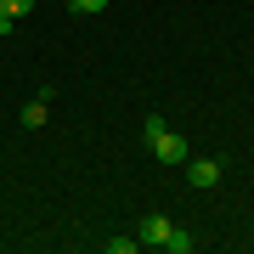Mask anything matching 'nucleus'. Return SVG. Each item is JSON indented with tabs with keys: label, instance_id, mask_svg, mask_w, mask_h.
<instances>
[{
	"label": "nucleus",
	"instance_id": "6e6552de",
	"mask_svg": "<svg viewBox=\"0 0 254 254\" xmlns=\"http://www.w3.org/2000/svg\"><path fill=\"white\" fill-rule=\"evenodd\" d=\"M73 17H96V11H108V0H68Z\"/></svg>",
	"mask_w": 254,
	"mask_h": 254
},
{
	"label": "nucleus",
	"instance_id": "1a4fd4ad",
	"mask_svg": "<svg viewBox=\"0 0 254 254\" xmlns=\"http://www.w3.org/2000/svg\"><path fill=\"white\" fill-rule=\"evenodd\" d=\"M141 237H108V254H136Z\"/></svg>",
	"mask_w": 254,
	"mask_h": 254
},
{
	"label": "nucleus",
	"instance_id": "423d86ee",
	"mask_svg": "<svg viewBox=\"0 0 254 254\" xmlns=\"http://www.w3.org/2000/svg\"><path fill=\"white\" fill-rule=\"evenodd\" d=\"M164 130H170V125H164L158 113H147V119H141V141H147V147H153V141L164 136Z\"/></svg>",
	"mask_w": 254,
	"mask_h": 254
},
{
	"label": "nucleus",
	"instance_id": "39448f33",
	"mask_svg": "<svg viewBox=\"0 0 254 254\" xmlns=\"http://www.w3.org/2000/svg\"><path fill=\"white\" fill-rule=\"evenodd\" d=\"M164 249H170V254H192V249H198V237H187L181 226H175L170 237H164Z\"/></svg>",
	"mask_w": 254,
	"mask_h": 254
},
{
	"label": "nucleus",
	"instance_id": "f257e3e1",
	"mask_svg": "<svg viewBox=\"0 0 254 254\" xmlns=\"http://www.w3.org/2000/svg\"><path fill=\"white\" fill-rule=\"evenodd\" d=\"M187 187H192V192L220 187V164H215V158H187Z\"/></svg>",
	"mask_w": 254,
	"mask_h": 254
},
{
	"label": "nucleus",
	"instance_id": "f03ea898",
	"mask_svg": "<svg viewBox=\"0 0 254 254\" xmlns=\"http://www.w3.org/2000/svg\"><path fill=\"white\" fill-rule=\"evenodd\" d=\"M153 158H158V164H187V158H192V147L175 136V130H164V136L153 141Z\"/></svg>",
	"mask_w": 254,
	"mask_h": 254
},
{
	"label": "nucleus",
	"instance_id": "7ed1b4c3",
	"mask_svg": "<svg viewBox=\"0 0 254 254\" xmlns=\"http://www.w3.org/2000/svg\"><path fill=\"white\" fill-rule=\"evenodd\" d=\"M170 232H175V226H170V215H147L141 226H136L141 243H158V249H164V237H170Z\"/></svg>",
	"mask_w": 254,
	"mask_h": 254
},
{
	"label": "nucleus",
	"instance_id": "0eeeda50",
	"mask_svg": "<svg viewBox=\"0 0 254 254\" xmlns=\"http://www.w3.org/2000/svg\"><path fill=\"white\" fill-rule=\"evenodd\" d=\"M28 11H34V0H0V17H11V23L28 17Z\"/></svg>",
	"mask_w": 254,
	"mask_h": 254
},
{
	"label": "nucleus",
	"instance_id": "20e7f679",
	"mask_svg": "<svg viewBox=\"0 0 254 254\" xmlns=\"http://www.w3.org/2000/svg\"><path fill=\"white\" fill-rule=\"evenodd\" d=\"M46 119H51V85H46V91H40L34 102H28V108H23V125H28V130H40Z\"/></svg>",
	"mask_w": 254,
	"mask_h": 254
}]
</instances>
